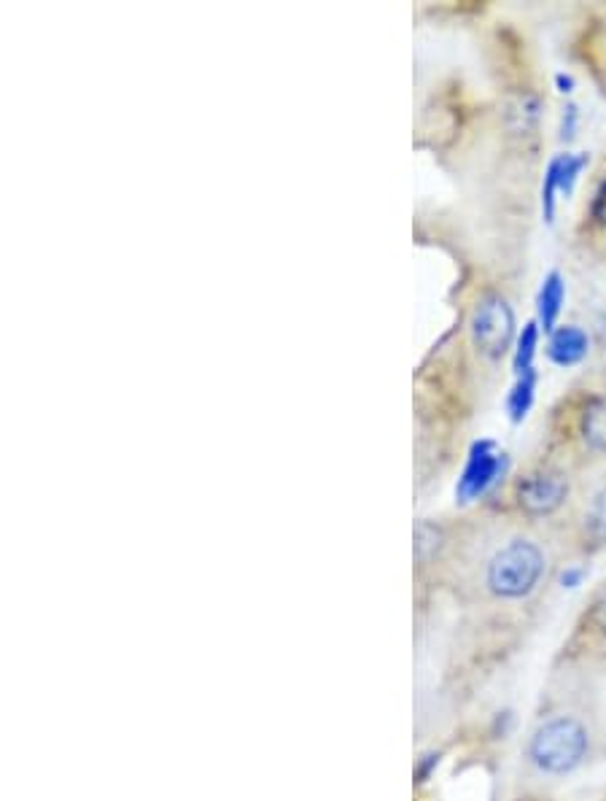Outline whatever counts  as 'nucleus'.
<instances>
[{
	"label": "nucleus",
	"mask_w": 606,
	"mask_h": 801,
	"mask_svg": "<svg viewBox=\"0 0 606 801\" xmlns=\"http://www.w3.org/2000/svg\"><path fill=\"white\" fill-rule=\"evenodd\" d=\"M591 728L575 713L542 718L526 744V761L544 777H566L591 755Z\"/></svg>",
	"instance_id": "f257e3e1"
},
{
	"label": "nucleus",
	"mask_w": 606,
	"mask_h": 801,
	"mask_svg": "<svg viewBox=\"0 0 606 801\" xmlns=\"http://www.w3.org/2000/svg\"><path fill=\"white\" fill-rule=\"evenodd\" d=\"M547 570V556L539 548V542L529 537H513L504 542L485 564L482 586L493 599L502 602H518L531 597Z\"/></svg>",
	"instance_id": "f03ea898"
},
{
	"label": "nucleus",
	"mask_w": 606,
	"mask_h": 801,
	"mask_svg": "<svg viewBox=\"0 0 606 801\" xmlns=\"http://www.w3.org/2000/svg\"><path fill=\"white\" fill-rule=\"evenodd\" d=\"M471 340L488 360H502L515 346V313L502 295H485L471 313Z\"/></svg>",
	"instance_id": "7ed1b4c3"
},
{
	"label": "nucleus",
	"mask_w": 606,
	"mask_h": 801,
	"mask_svg": "<svg viewBox=\"0 0 606 801\" xmlns=\"http://www.w3.org/2000/svg\"><path fill=\"white\" fill-rule=\"evenodd\" d=\"M509 467V456L504 451H498L493 440H477L471 442L467 464H464V473L458 478L456 497L458 502H471L477 497H482L485 491H491L498 480L504 478Z\"/></svg>",
	"instance_id": "20e7f679"
},
{
	"label": "nucleus",
	"mask_w": 606,
	"mask_h": 801,
	"mask_svg": "<svg viewBox=\"0 0 606 801\" xmlns=\"http://www.w3.org/2000/svg\"><path fill=\"white\" fill-rule=\"evenodd\" d=\"M566 497H569V480L558 470H536V473H529L526 478H520L518 491H515L518 508L526 515H531V518L553 515L555 510L564 505Z\"/></svg>",
	"instance_id": "39448f33"
},
{
	"label": "nucleus",
	"mask_w": 606,
	"mask_h": 801,
	"mask_svg": "<svg viewBox=\"0 0 606 801\" xmlns=\"http://www.w3.org/2000/svg\"><path fill=\"white\" fill-rule=\"evenodd\" d=\"M588 162H591V154H558L550 160L547 171H544V182H542V214L544 222L553 224L555 218V200L558 195L569 198L577 187V178L580 173L585 171Z\"/></svg>",
	"instance_id": "423d86ee"
},
{
	"label": "nucleus",
	"mask_w": 606,
	"mask_h": 801,
	"mask_svg": "<svg viewBox=\"0 0 606 801\" xmlns=\"http://www.w3.org/2000/svg\"><path fill=\"white\" fill-rule=\"evenodd\" d=\"M588 346H591V340H588L585 329L575 327V324H564V327L550 333L547 356L550 362L560 364V367H571V364L585 360Z\"/></svg>",
	"instance_id": "0eeeda50"
},
{
	"label": "nucleus",
	"mask_w": 606,
	"mask_h": 801,
	"mask_svg": "<svg viewBox=\"0 0 606 801\" xmlns=\"http://www.w3.org/2000/svg\"><path fill=\"white\" fill-rule=\"evenodd\" d=\"M564 300H566L564 276H560L558 271L547 273V276H544V281H542V287H539V295H536L539 327H542L544 333H553V329H555V322H558L560 308H564Z\"/></svg>",
	"instance_id": "6e6552de"
},
{
	"label": "nucleus",
	"mask_w": 606,
	"mask_h": 801,
	"mask_svg": "<svg viewBox=\"0 0 606 801\" xmlns=\"http://www.w3.org/2000/svg\"><path fill=\"white\" fill-rule=\"evenodd\" d=\"M539 116H542V100L534 92H518L515 98H509L507 111H504L507 127L515 136H526V133L534 130Z\"/></svg>",
	"instance_id": "1a4fd4ad"
},
{
	"label": "nucleus",
	"mask_w": 606,
	"mask_h": 801,
	"mask_svg": "<svg viewBox=\"0 0 606 801\" xmlns=\"http://www.w3.org/2000/svg\"><path fill=\"white\" fill-rule=\"evenodd\" d=\"M580 433L593 451L606 453V397H593L588 402L580 416Z\"/></svg>",
	"instance_id": "9d476101"
},
{
	"label": "nucleus",
	"mask_w": 606,
	"mask_h": 801,
	"mask_svg": "<svg viewBox=\"0 0 606 801\" xmlns=\"http://www.w3.org/2000/svg\"><path fill=\"white\" fill-rule=\"evenodd\" d=\"M534 397H536V370H526V373L518 375L515 386L509 389L507 397V413L513 418V424H520L526 416H529L531 405H534Z\"/></svg>",
	"instance_id": "9b49d317"
},
{
	"label": "nucleus",
	"mask_w": 606,
	"mask_h": 801,
	"mask_svg": "<svg viewBox=\"0 0 606 801\" xmlns=\"http://www.w3.org/2000/svg\"><path fill=\"white\" fill-rule=\"evenodd\" d=\"M442 542H445V535H442L440 526L431 524V521H420L415 526V559H418V564L434 562L437 553L442 551Z\"/></svg>",
	"instance_id": "f8f14e48"
},
{
	"label": "nucleus",
	"mask_w": 606,
	"mask_h": 801,
	"mask_svg": "<svg viewBox=\"0 0 606 801\" xmlns=\"http://www.w3.org/2000/svg\"><path fill=\"white\" fill-rule=\"evenodd\" d=\"M539 322H529L523 327V333L518 335L515 340V354H513V364H515V373H526V370H534V356L539 349Z\"/></svg>",
	"instance_id": "ddd939ff"
},
{
	"label": "nucleus",
	"mask_w": 606,
	"mask_h": 801,
	"mask_svg": "<svg viewBox=\"0 0 606 801\" xmlns=\"http://www.w3.org/2000/svg\"><path fill=\"white\" fill-rule=\"evenodd\" d=\"M585 537L593 546H606V489L593 497L585 513Z\"/></svg>",
	"instance_id": "4468645a"
},
{
	"label": "nucleus",
	"mask_w": 606,
	"mask_h": 801,
	"mask_svg": "<svg viewBox=\"0 0 606 801\" xmlns=\"http://www.w3.org/2000/svg\"><path fill=\"white\" fill-rule=\"evenodd\" d=\"M588 626H591L602 640H606V586L596 593L591 610H588Z\"/></svg>",
	"instance_id": "2eb2a0df"
},
{
	"label": "nucleus",
	"mask_w": 606,
	"mask_h": 801,
	"mask_svg": "<svg viewBox=\"0 0 606 801\" xmlns=\"http://www.w3.org/2000/svg\"><path fill=\"white\" fill-rule=\"evenodd\" d=\"M580 127V109L575 103H566L564 114H560V141H571Z\"/></svg>",
	"instance_id": "dca6fc26"
},
{
	"label": "nucleus",
	"mask_w": 606,
	"mask_h": 801,
	"mask_svg": "<svg viewBox=\"0 0 606 801\" xmlns=\"http://www.w3.org/2000/svg\"><path fill=\"white\" fill-rule=\"evenodd\" d=\"M591 216L596 218V224L606 227V182L598 187V192L593 195V205H591Z\"/></svg>",
	"instance_id": "f3484780"
},
{
	"label": "nucleus",
	"mask_w": 606,
	"mask_h": 801,
	"mask_svg": "<svg viewBox=\"0 0 606 801\" xmlns=\"http://www.w3.org/2000/svg\"><path fill=\"white\" fill-rule=\"evenodd\" d=\"M555 87H558V92L569 95L571 89H575V78H571L569 73H558V76H555Z\"/></svg>",
	"instance_id": "a211bd4d"
}]
</instances>
